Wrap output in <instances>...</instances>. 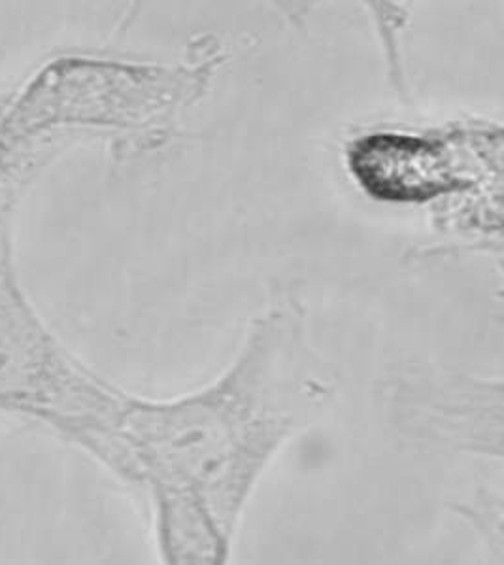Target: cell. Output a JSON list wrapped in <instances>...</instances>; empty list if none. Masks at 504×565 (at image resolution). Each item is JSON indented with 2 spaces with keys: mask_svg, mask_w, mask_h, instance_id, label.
Segmentation results:
<instances>
[{
  "mask_svg": "<svg viewBox=\"0 0 504 565\" xmlns=\"http://www.w3.org/2000/svg\"><path fill=\"white\" fill-rule=\"evenodd\" d=\"M487 556L485 565H503V553H493V551H484Z\"/></svg>",
  "mask_w": 504,
  "mask_h": 565,
  "instance_id": "7",
  "label": "cell"
},
{
  "mask_svg": "<svg viewBox=\"0 0 504 565\" xmlns=\"http://www.w3.org/2000/svg\"><path fill=\"white\" fill-rule=\"evenodd\" d=\"M10 92H0V275L13 273V216L33 185L42 164L10 150L4 140V114Z\"/></svg>",
  "mask_w": 504,
  "mask_h": 565,
  "instance_id": "6",
  "label": "cell"
},
{
  "mask_svg": "<svg viewBox=\"0 0 504 565\" xmlns=\"http://www.w3.org/2000/svg\"><path fill=\"white\" fill-rule=\"evenodd\" d=\"M127 402L53 335L18 275H0V413L46 427L114 473Z\"/></svg>",
  "mask_w": 504,
  "mask_h": 565,
  "instance_id": "2",
  "label": "cell"
},
{
  "mask_svg": "<svg viewBox=\"0 0 504 565\" xmlns=\"http://www.w3.org/2000/svg\"><path fill=\"white\" fill-rule=\"evenodd\" d=\"M148 498L161 565H233L236 532L203 501L174 492Z\"/></svg>",
  "mask_w": 504,
  "mask_h": 565,
  "instance_id": "5",
  "label": "cell"
},
{
  "mask_svg": "<svg viewBox=\"0 0 504 565\" xmlns=\"http://www.w3.org/2000/svg\"><path fill=\"white\" fill-rule=\"evenodd\" d=\"M333 395L296 310H280L206 388L171 402L129 395L114 477L148 495H191L238 532L270 463Z\"/></svg>",
  "mask_w": 504,
  "mask_h": 565,
  "instance_id": "1",
  "label": "cell"
},
{
  "mask_svg": "<svg viewBox=\"0 0 504 565\" xmlns=\"http://www.w3.org/2000/svg\"><path fill=\"white\" fill-rule=\"evenodd\" d=\"M347 163L371 198L389 203H426L474 185L444 140L378 132L357 140Z\"/></svg>",
  "mask_w": 504,
  "mask_h": 565,
  "instance_id": "4",
  "label": "cell"
},
{
  "mask_svg": "<svg viewBox=\"0 0 504 565\" xmlns=\"http://www.w3.org/2000/svg\"><path fill=\"white\" fill-rule=\"evenodd\" d=\"M501 384L458 376L397 382L392 403L397 429L418 445L503 460Z\"/></svg>",
  "mask_w": 504,
  "mask_h": 565,
  "instance_id": "3",
  "label": "cell"
}]
</instances>
